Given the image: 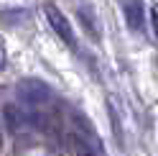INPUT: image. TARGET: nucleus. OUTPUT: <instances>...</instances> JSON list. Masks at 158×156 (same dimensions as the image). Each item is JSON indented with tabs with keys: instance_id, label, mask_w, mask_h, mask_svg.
Segmentation results:
<instances>
[{
	"instance_id": "obj_1",
	"label": "nucleus",
	"mask_w": 158,
	"mask_h": 156,
	"mask_svg": "<svg viewBox=\"0 0 158 156\" xmlns=\"http://www.w3.org/2000/svg\"><path fill=\"white\" fill-rule=\"evenodd\" d=\"M15 97L28 108H36V105H46L51 100V90L46 82L36 80V77H26L15 84Z\"/></svg>"
},
{
	"instance_id": "obj_2",
	"label": "nucleus",
	"mask_w": 158,
	"mask_h": 156,
	"mask_svg": "<svg viewBox=\"0 0 158 156\" xmlns=\"http://www.w3.org/2000/svg\"><path fill=\"white\" fill-rule=\"evenodd\" d=\"M46 15H48V23H51V28L56 31V36L61 38L66 46H77L74 31H72V26H69V21L64 18V13L59 11L56 5H51V3H48V5H46Z\"/></svg>"
},
{
	"instance_id": "obj_3",
	"label": "nucleus",
	"mask_w": 158,
	"mask_h": 156,
	"mask_svg": "<svg viewBox=\"0 0 158 156\" xmlns=\"http://www.w3.org/2000/svg\"><path fill=\"white\" fill-rule=\"evenodd\" d=\"M123 15L130 31H143L145 26V5L143 3H123Z\"/></svg>"
},
{
	"instance_id": "obj_4",
	"label": "nucleus",
	"mask_w": 158,
	"mask_h": 156,
	"mask_svg": "<svg viewBox=\"0 0 158 156\" xmlns=\"http://www.w3.org/2000/svg\"><path fill=\"white\" fill-rule=\"evenodd\" d=\"M3 118H5V128L13 131V133H18V131L28 123L26 110H21L18 105H5V108H3Z\"/></svg>"
},
{
	"instance_id": "obj_5",
	"label": "nucleus",
	"mask_w": 158,
	"mask_h": 156,
	"mask_svg": "<svg viewBox=\"0 0 158 156\" xmlns=\"http://www.w3.org/2000/svg\"><path fill=\"white\" fill-rule=\"evenodd\" d=\"M5 62H8V54H5V44H3V38H0V69L5 67Z\"/></svg>"
}]
</instances>
